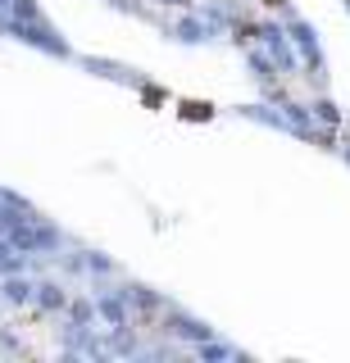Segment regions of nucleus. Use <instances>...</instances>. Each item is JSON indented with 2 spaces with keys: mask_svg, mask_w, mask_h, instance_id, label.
<instances>
[{
  "mask_svg": "<svg viewBox=\"0 0 350 363\" xmlns=\"http://www.w3.org/2000/svg\"><path fill=\"white\" fill-rule=\"evenodd\" d=\"M319 118H327V123H337V105H327V100H323V105H319Z\"/></svg>",
  "mask_w": 350,
  "mask_h": 363,
  "instance_id": "nucleus-1",
  "label": "nucleus"
},
{
  "mask_svg": "<svg viewBox=\"0 0 350 363\" xmlns=\"http://www.w3.org/2000/svg\"><path fill=\"white\" fill-rule=\"evenodd\" d=\"M346 159H350V150H346Z\"/></svg>",
  "mask_w": 350,
  "mask_h": 363,
  "instance_id": "nucleus-2",
  "label": "nucleus"
}]
</instances>
